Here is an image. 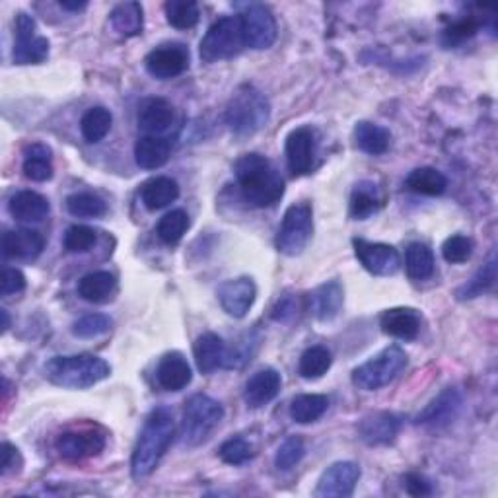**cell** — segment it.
I'll use <instances>...</instances> for the list:
<instances>
[{
	"label": "cell",
	"mask_w": 498,
	"mask_h": 498,
	"mask_svg": "<svg viewBox=\"0 0 498 498\" xmlns=\"http://www.w3.org/2000/svg\"><path fill=\"white\" fill-rule=\"evenodd\" d=\"M164 10L168 24L176 30H191L201 18L199 5L193 0H168Z\"/></svg>",
	"instance_id": "74e56055"
},
{
	"label": "cell",
	"mask_w": 498,
	"mask_h": 498,
	"mask_svg": "<svg viewBox=\"0 0 498 498\" xmlns=\"http://www.w3.org/2000/svg\"><path fill=\"white\" fill-rule=\"evenodd\" d=\"M174 436V413L168 407L154 409L140 430V436L133 452V460H130V471H133V477L137 481L147 479L154 474L156 467L162 462L164 454L168 452L169 444H172Z\"/></svg>",
	"instance_id": "7a4b0ae2"
},
{
	"label": "cell",
	"mask_w": 498,
	"mask_h": 498,
	"mask_svg": "<svg viewBox=\"0 0 498 498\" xmlns=\"http://www.w3.org/2000/svg\"><path fill=\"white\" fill-rule=\"evenodd\" d=\"M331 364H333L331 352L325 347L316 345L304 350V355L300 357L298 370H300V376L306 379H318L327 374V370L331 369Z\"/></svg>",
	"instance_id": "f35d334b"
},
{
	"label": "cell",
	"mask_w": 498,
	"mask_h": 498,
	"mask_svg": "<svg viewBox=\"0 0 498 498\" xmlns=\"http://www.w3.org/2000/svg\"><path fill=\"white\" fill-rule=\"evenodd\" d=\"M245 47L244 35H242V25L238 16H226L215 22L208 32L205 34L199 55L205 62L213 64L218 61H226L235 55L242 53Z\"/></svg>",
	"instance_id": "52a82bcc"
},
{
	"label": "cell",
	"mask_w": 498,
	"mask_h": 498,
	"mask_svg": "<svg viewBox=\"0 0 498 498\" xmlns=\"http://www.w3.org/2000/svg\"><path fill=\"white\" fill-rule=\"evenodd\" d=\"M55 448L64 460L82 462L103 452V448H106V435L94 428L67 430L59 435Z\"/></svg>",
	"instance_id": "7c38bea8"
},
{
	"label": "cell",
	"mask_w": 498,
	"mask_h": 498,
	"mask_svg": "<svg viewBox=\"0 0 498 498\" xmlns=\"http://www.w3.org/2000/svg\"><path fill=\"white\" fill-rule=\"evenodd\" d=\"M405 187L417 195H426V196H438L448 187V179L440 174L435 168H417L405 179Z\"/></svg>",
	"instance_id": "836d02e7"
},
{
	"label": "cell",
	"mask_w": 498,
	"mask_h": 498,
	"mask_svg": "<svg viewBox=\"0 0 498 498\" xmlns=\"http://www.w3.org/2000/svg\"><path fill=\"white\" fill-rule=\"evenodd\" d=\"M147 71L158 78V81H169L183 74L189 67V51L181 43H166L152 49L144 59Z\"/></svg>",
	"instance_id": "5bb4252c"
},
{
	"label": "cell",
	"mask_w": 498,
	"mask_h": 498,
	"mask_svg": "<svg viewBox=\"0 0 498 498\" xmlns=\"http://www.w3.org/2000/svg\"><path fill=\"white\" fill-rule=\"evenodd\" d=\"M8 211L20 222H42L49 216V201L35 191H18L8 203Z\"/></svg>",
	"instance_id": "484cf974"
},
{
	"label": "cell",
	"mask_w": 498,
	"mask_h": 498,
	"mask_svg": "<svg viewBox=\"0 0 498 498\" xmlns=\"http://www.w3.org/2000/svg\"><path fill=\"white\" fill-rule=\"evenodd\" d=\"M234 174L244 199L257 208L274 206L284 195V179L279 169L261 154H244L235 160Z\"/></svg>",
	"instance_id": "6da1fadb"
},
{
	"label": "cell",
	"mask_w": 498,
	"mask_h": 498,
	"mask_svg": "<svg viewBox=\"0 0 498 498\" xmlns=\"http://www.w3.org/2000/svg\"><path fill=\"white\" fill-rule=\"evenodd\" d=\"M296 316V302L292 296H283L277 304H274L273 308V313L271 318L277 320V321H286Z\"/></svg>",
	"instance_id": "f5cc1de1"
},
{
	"label": "cell",
	"mask_w": 498,
	"mask_h": 498,
	"mask_svg": "<svg viewBox=\"0 0 498 498\" xmlns=\"http://www.w3.org/2000/svg\"><path fill=\"white\" fill-rule=\"evenodd\" d=\"M405 489H407V493L411 496H426L432 493L430 483L417 474H409L407 477H405Z\"/></svg>",
	"instance_id": "db71d44e"
},
{
	"label": "cell",
	"mask_w": 498,
	"mask_h": 498,
	"mask_svg": "<svg viewBox=\"0 0 498 498\" xmlns=\"http://www.w3.org/2000/svg\"><path fill=\"white\" fill-rule=\"evenodd\" d=\"M117 292V281L108 271L90 273L78 283V294L90 304H108Z\"/></svg>",
	"instance_id": "4316f807"
},
{
	"label": "cell",
	"mask_w": 498,
	"mask_h": 498,
	"mask_svg": "<svg viewBox=\"0 0 498 498\" xmlns=\"http://www.w3.org/2000/svg\"><path fill=\"white\" fill-rule=\"evenodd\" d=\"M59 6L62 10H69V12H82L88 8V3L86 0H61Z\"/></svg>",
	"instance_id": "11a10c76"
},
{
	"label": "cell",
	"mask_w": 498,
	"mask_h": 498,
	"mask_svg": "<svg viewBox=\"0 0 498 498\" xmlns=\"http://www.w3.org/2000/svg\"><path fill=\"white\" fill-rule=\"evenodd\" d=\"M222 418H225V407L216 399L203 396V393L189 397L186 403V411H183V444L199 445L206 442L220 426Z\"/></svg>",
	"instance_id": "5b68a950"
},
{
	"label": "cell",
	"mask_w": 498,
	"mask_h": 498,
	"mask_svg": "<svg viewBox=\"0 0 498 498\" xmlns=\"http://www.w3.org/2000/svg\"><path fill=\"white\" fill-rule=\"evenodd\" d=\"M67 208L78 218H100L108 213V205L94 193H76L67 199Z\"/></svg>",
	"instance_id": "ab89813d"
},
{
	"label": "cell",
	"mask_w": 498,
	"mask_h": 498,
	"mask_svg": "<svg viewBox=\"0 0 498 498\" xmlns=\"http://www.w3.org/2000/svg\"><path fill=\"white\" fill-rule=\"evenodd\" d=\"M382 206L378 189L370 181H360L350 195V216L355 220H366L376 215Z\"/></svg>",
	"instance_id": "e575fe53"
},
{
	"label": "cell",
	"mask_w": 498,
	"mask_h": 498,
	"mask_svg": "<svg viewBox=\"0 0 498 498\" xmlns=\"http://www.w3.org/2000/svg\"><path fill=\"white\" fill-rule=\"evenodd\" d=\"M304 454H306V445L302 438L291 436L281 444L277 455H274V465H277V469L281 471H291L292 467H296L300 462H302Z\"/></svg>",
	"instance_id": "ee69618b"
},
{
	"label": "cell",
	"mask_w": 498,
	"mask_h": 498,
	"mask_svg": "<svg viewBox=\"0 0 498 498\" xmlns=\"http://www.w3.org/2000/svg\"><path fill=\"white\" fill-rule=\"evenodd\" d=\"M218 302L230 318L242 320L247 316V311L252 310L255 296H257V288L254 279L249 277H240V279H232L222 283L218 286Z\"/></svg>",
	"instance_id": "2e32d148"
},
{
	"label": "cell",
	"mask_w": 498,
	"mask_h": 498,
	"mask_svg": "<svg viewBox=\"0 0 498 498\" xmlns=\"http://www.w3.org/2000/svg\"><path fill=\"white\" fill-rule=\"evenodd\" d=\"M405 267H407V274L413 281H425L432 277L435 273V255H432L430 247L415 242L405 252Z\"/></svg>",
	"instance_id": "d590c367"
},
{
	"label": "cell",
	"mask_w": 498,
	"mask_h": 498,
	"mask_svg": "<svg viewBox=\"0 0 498 498\" xmlns=\"http://www.w3.org/2000/svg\"><path fill=\"white\" fill-rule=\"evenodd\" d=\"M259 343H261V339L257 335H254V333L244 335L232 350H226L225 369H242L244 364L252 360V357L259 349Z\"/></svg>",
	"instance_id": "7bdbcfd3"
},
{
	"label": "cell",
	"mask_w": 498,
	"mask_h": 498,
	"mask_svg": "<svg viewBox=\"0 0 498 498\" xmlns=\"http://www.w3.org/2000/svg\"><path fill=\"white\" fill-rule=\"evenodd\" d=\"M49 55V39L37 35V25L32 16L20 12L16 18V42L12 59L16 64H39Z\"/></svg>",
	"instance_id": "30bf717a"
},
{
	"label": "cell",
	"mask_w": 498,
	"mask_h": 498,
	"mask_svg": "<svg viewBox=\"0 0 498 498\" xmlns=\"http://www.w3.org/2000/svg\"><path fill=\"white\" fill-rule=\"evenodd\" d=\"M407 366V355L399 347H388L352 372V384L364 391H376L393 382Z\"/></svg>",
	"instance_id": "8992f818"
},
{
	"label": "cell",
	"mask_w": 498,
	"mask_h": 498,
	"mask_svg": "<svg viewBox=\"0 0 498 498\" xmlns=\"http://www.w3.org/2000/svg\"><path fill=\"white\" fill-rule=\"evenodd\" d=\"M283 378L274 369H265L255 372L252 378L247 379L245 389H244V399L247 407L261 409L269 405L274 397L281 393Z\"/></svg>",
	"instance_id": "ffe728a7"
},
{
	"label": "cell",
	"mask_w": 498,
	"mask_h": 498,
	"mask_svg": "<svg viewBox=\"0 0 498 498\" xmlns=\"http://www.w3.org/2000/svg\"><path fill=\"white\" fill-rule=\"evenodd\" d=\"M49 147L45 144H32V147L25 148V158H24V176L43 183L53 177V156H51Z\"/></svg>",
	"instance_id": "f546056e"
},
{
	"label": "cell",
	"mask_w": 498,
	"mask_h": 498,
	"mask_svg": "<svg viewBox=\"0 0 498 498\" xmlns=\"http://www.w3.org/2000/svg\"><path fill=\"white\" fill-rule=\"evenodd\" d=\"M313 234V213L308 203H296L286 208L277 234V249L284 255H300Z\"/></svg>",
	"instance_id": "ba28073f"
},
{
	"label": "cell",
	"mask_w": 498,
	"mask_h": 498,
	"mask_svg": "<svg viewBox=\"0 0 498 498\" xmlns=\"http://www.w3.org/2000/svg\"><path fill=\"white\" fill-rule=\"evenodd\" d=\"M174 123V108L172 103L162 98L144 100L139 110V127L152 137H158L172 127Z\"/></svg>",
	"instance_id": "7402d4cb"
},
{
	"label": "cell",
	"mask_w": 498,
	"mask_h": 498,
	"mask_svg": "<svg viewBox=\"0 0 498 498\" xmlns=\"http://www.w3.org/2000/svg\"><path fill=\"white\" fill-rule=\"evenodd\" d=\"M187 228H189V216L186 211L177 208V211L168 213L166 216L160 218L156 234H158V238L166 245H176L183 238V234L187 232Z\"/></svg>",
	"instance_id": "60d3db41"
},
{
	"label": "cell",
	"mask_w": 498,
	"mask_h": 498,
	"mask_svg": "<svg viewBox=\"0 0 498 498\" xmlns=\"http://www.w3.org/2000/svg\"><path fill=\"white\" fill-rule=\"evenodd\" d=\"M494 281H496V261L494 257L489 261L487 265L481 267L475 277L471 279L469 283H465L460 291H457V298L460 300H471V298H477L484 292H489L491 288L494 286Z\"/></svg>",
	"instance_id": "b9f144b4"
},
{
	"label": "cell",
	"mask_w": 498,
	"mask_h": 498,
	"mask_svg": "<svg viewBox=\"0 0 498 498\" xmlns=\"http://www.w3.org/2000/svg\"><path fill=\"white\" fill-rule=\"evenodd\" d=\"M226 345L216 333H203L195 340V362L203 374H213L218 369H225Z\"/></svg>",
	"instance_id": "cb8c5ba5"
},
{
	"label": "cell",
	"mask_w": 498,
	"mask_h": 498,
	"mask_svg": "<svg viewBox=\"0 0 498 498\" xmlns=\"http://www.w3.org/2000/svg\"><path fill=\"white\" fill-rule=\"evenodd\" d=\"M399 428V417L393 413H374L364 417L360 421L359 436L369 445H386L397 438Z\"/></svg>",
	"instance_id": "44dd1931"
},
{
	"label": "cell",
	"mask_w": 498,
	"mask_h": 498,
	"mask_svg": "<svg viewBox=\"0 0 498 498\" xmlns=\"http://www.w3.org/2000/svg\"><path fill=\"white\" fill-rule=\"evenodd\" d=\"M0 316H3V333H6V331H8V327H10L8 311H6V310H0Z\"/></svg>",
	"instance_id": "9f6ffc18"
},
{
	"label": "cell",
	"mask_w": 498,
	"mask_h": 498,
	"mask_svg": "<svg viewBox=\"0 0 498 498\" xmlns=\"http://www.w3.org/2000/svg\"><path fill=\"white\" fill-rule=\"evenodd\" d=\"M96 232L88 226H71L64 234V249L69 254L90 252L96 244Z\"/></svg>",
	"instance_id": "c3c4849f"
},
{
	"label": "cell",
	"mask_w": 498,
	"mask_h": 498,
	"mask_svg": "<svg viewBox=\"0 0 498 498\" xmlns=\"http://www.w3.org/2000/svg\"><path fill=\"white\" fill-rule=\"evenodd\" d=\"M111 123H113V115L110 110L101 106L91 108L81 120L82 137L86 139V142L96 144L108 137V133L111 130Z\"/></svg>",
	"instance_id": "8d00e7d4"
},
{
	"label": "cell",
	"mask_w": 498,
	"mask_h": 498,
	"mask_svg": "<svg viewBox=\"0 0 498 498\" xmlns=\"http://www.w3.org/2000/svg\"><path fill=\"white\" fill-rule=\"evenodd\" d=\"M111 330V320L103 313H88L72 325V333L78 339H96Z\"/></svg>",
	"instance_id": "f6af8a7d"
},
{
	"label": "cell",
	"mask_w": 498,
	"mask_h": 498,
	"mask_svg": "<svg viewBox=\"0 0 498 498\" xmlns=\"http://www.w3.org/2000/svg\"><path fill=\"white\" fill-rule=\"evenodd\" d=\"M140 196L148 211H160V208H166L177 199L179 186L172 177H154L144 183Z\"/></svg>",
	"instance_id": "f1b7e54d"
},
{
	"label": "cell",
	"mask_w": 498,
	"mask_h": 498,
	"mask_svg": "<svg viewBox=\"0 0 498 498\" xmlns=\"http://www.w3.org/2000/svg\"><path fill=\"white\" fill-rule=\"evenodd\" d=\"M225 120L234 135L252 137L267 127L271 120V103L263 91H259L255 86L242 84L228 101Z\"/></svg>",
	"instance_id": "3957f363"
},
{
	"label": "cell",
	"mask_w": 498,
	"mask_h": 498,
	"mask_svg": "<svg viewBox=\"0 0 498 498\" xmlns=\"http://www.w3.org/2000/svg\"><path fill=\"white\" fill-rule=\"evenodd\" d=\"M45 247V238L37 230L20 228L8 230L3 235V254L8 259L16 261H34L42 255Z\"/></svg>",
	"instance_id": "ac0fdd59"
},
{
	"label": "cell",
	"mask_w": 498,
	"mask_h": 498,
	"mask_svg": "<svg viewBox=\"0 0 498 498\" xmlns=\"http://www.w3.org/2000/svg\"><path fill=\"white\" fill-rule=\"evenodd\" d=\"M191 366L179 352H168L156 369V382L166 391H181L191 384Z\"/></svg>",
	"instance_id": "603a6c76"
},
{
	"label": "cell",
	"mask_w": 498,
	"mask_h": 498,
	"mask_svg": "<svg viewBox=\"0 0 498 498\" xmlns=\"http://www.w3.org/2000/svg\"><path fill=\"white\" fill-rule=\"evenodd\" d=\"M345 302V292L343 286H340L339 281H327L320 284L316 291H313L308 296V308L313 313V318L318 321H333L340 308H343Z\"/></svg>",
	"instance_id": "d6986e66"
},
{
	"label": "cell",
	"mask_w": 498,
	"mask_h": 498,
	"mask_svg": "<svg viewBox=\"0 0 498 498\" xmlns=\"http://www.w3.org/2000/svg\"><path fill=\"white\" fill-rule=\"evenodd\" d=\"M330 409V399L320 393H304L298 396L291 403V417L298 425H310L316 423Z\"/></svg>",
	"instance_id": "4dcf8cb0"
},
{
	"label": "cell",
	"mask_w": 498,
	"mask_h": 498,
	"mask_svg": "<svg viewBox=\"0 0 498 498\" xmlns=\"http://www.w3.org/2000/svg\"><path fill=\"white\" fill-rule=\"evenodd\" d=\"M477 22L475 20H460V22H455L452 28H448V32H445V37L450 39V42H464V39L471 37V35H475L477 32Z\"/></svg>",
	"instance_id": "816d5d0a"
},
{
	"label": "cell",
	"mask_w": 498,
	"mask_h": 498,
	"mask_svg": "<svg viewBox=\"0 0 498 498\" xmlns=\"http://www.w3.org/2000/svg\"><path fill=\"white\" fill-rule=\"evenodd\" d=\"M462 405H464L462 393L454 388H448V389H444L436 399H432L426 407L417 415L415 423L426 425V426H444V425L454 421L457 413H460Z\"/></svg>",
	"instance_id": "e0dca14e"
},
{
	"label": "cell",
	"mask_w": 498,
	"mask_h": 498,
	"mask_svg": "<svg viewBox=\"0 0 498 498\" xmlns=\"http://www.w3.org/2000/svg\"><path fill=\"white\" fill-rule=\"evenodd\" d=\"M25 288V277L24 273L18 269H5L3 271V281H0V292L3 296L20 294Z\"/></svg>",
	"instance_id": "f907efd6"
},
{
	"label": "cell",
	"mask_w": 498,
	"mask_h": 498,
	"mask_svg": "<svg viewBox=\"0 0 498 498\" xmlns=\"http://www.w3.org/2000/svg\"><path fill=\"white\" fill-rule=\"evenodd\" d=\"M238 18L245 47L263 51L277 42V20L265 5H247Z\"/></svg>",
	"instance_id": "9c48e42d"
},
{
	"label": "cell",
	"mask_w": 498,
	"mask_h": 498,
	"mask_svg": "<svg viewBox=\"0 0 498 498\" xmlns=\"http://www.w3.org/2000/svg\"><path fill=\"white\" fill-rule=\"evenodd\" d=\"M355 142H357V147L362 152L372 154V156H379V154L388 152L389 144H391V135H389L388 129L379 127L376 123L360 121L355 127Z\"/></svg>",
	"instance_id": "1f68e13d"
},
{
	"label": "cell",
	"mask_w": 498,
	"mask_h": 498,
	"mask_svg": "<svg viewBox=\"0 0 498 498\" xmlns=\"http://www.w3.org/2000/svg\"><path fill=\"white\" fill-rule=\"evenodd\" d=\"M360 467L355 462H337L323 471L318 483L316 496L320 498H349L357 489Z\"/></svg>",
	"instance_id": "9a60e30c"
},
{
	"label": "cell",
	"mask_w": 498,
	"mask_h": 498,
	"mask_svg": "<svg viewBox=\"0 0 498 498\" xmlns=\"http://www.w3.org/2000/svg\"><path fill=\"white\" fill-rule=\"evenodd\" d=\"M110 364L94 355L55 357L45 364V378L51 384L67 389H88L110 378Z\"/></svg>",
	"instance_id": "277c9868"
},
{
	"label": "cell",
	"mask_w": 498,
	"mask_h": 498,
	"mask_svg": "<svg viewBox=\"0 0 498 498\" xmlns=\"http://www.w3.org/2000/svg\"><path fill=\"white\" fill-rule=\"evenodd\" d=\"M111 28L115 34L123 37H135L142 34V6L139 3H121L117 5L110 14Z\"/></svg>",
	"instance_id": "d6a6232c"
},
{
	"label": "cell",
	"mask_w": 498,
	"mask_h": 498,
	"mask_svg": "<svg viewBox=\"0 0 498 498\" xmlns=\"http://www.w3.org/2000/svg\"><path fill=\"white\" fill-rule=\"evenodd\" d=\"M0 454H3V462H0V475L6 477L10 474H18L22 467V455L16 445L5 442L0 445Z\"/></svg>",
	"instance_id": "681fc988"
},
{
	"label": "cell",
	"mask_w": 498,
	"mask_h": 498,
	"mask_svg": "<svg viewBox=\"0 0 498 498\" xmlns=\"http://www.w3.org/2000/svg\"><path fill=\"white\" fill-rule=\"evenodd\" d=\"M172 144L162 137L147 135L135 144V160L142 169H158L169 160Z\"/></svg>",
	"instance_id": "83f0119b"
},
{
	"label": "cell",
	"mask_w": 498,
	"mask_h": 498,
	"mask_svg": "<svg viewBox=\"0 0 498 498\" xmlns=\"http://www.w3.org/2000/svg\"><path fill=\"white\" fill-rule=\"evenodd\" d=\"M471 254H474V240L462 234L452 235L442 245V257L452 265L465 263Z\"/></svg>",
	"instance_id": "7dc6e473"
},
{
	"label": "cell",
	"mask_w": 498,
	"mask_h": 498,
	"mask_svg": "<svg viewBox=\"0 0 498 498\" xmlns=\"http://www.w3.org/2000/svg\"><path fill=\"white\" fill-rule=\"evenodd\" d=\"M220 460L228 465H244L254 457V445L244 438H230L220 445Z\"/></svg>",
	"instance_id": "bcb514c9"
},
{
	"label": "cell",
	"mask_w": 498,
	"mask_h": 498,
	"mask_svg": "<svg viewBox=\"0 0 498 498\" xmlns=\"http://www.w3.org/2000/svg\"><path fill=\"white\" fill-rule=\"evenodd\" d=\"M352 247H355V255L360 265L376 277H391L401 267L399 252L393 245L355 238Z\"/></svg>",
	"instance_id": "4fadbf2b"
},
{
	"label": "cell",
	"mask_w": 498,
	"mask_h": 498,
	"mask_svg": "<svg viewBox=\"0 0 498 498\" xmlns=\"http://www.w3.org/2000/svg\"><path fill=\"white\" fill-rule=\"evenodd\" d=\"M286 164L292 176H308L316 166L318 135L311 127H298L286 137Z\"/></svg>",
	"instance_id": "8fae6325"
},
{
	"label": "cell",
	"mask_w": 498,
	"mask_h": 498,
	"mask_svg": "<svg viewBox=\"0 0 498 498\" xmlns=\"http://www.w3.org/2000/svg\"><path fill=\"white\" fill-rule=\"evenodd\" d=\"M379 325L386 335L401 340H413L421 333V318L411 308H393L384 311Z\"/></svg>",
	"instance_id": "d4e9b609"
}]
</instances>
